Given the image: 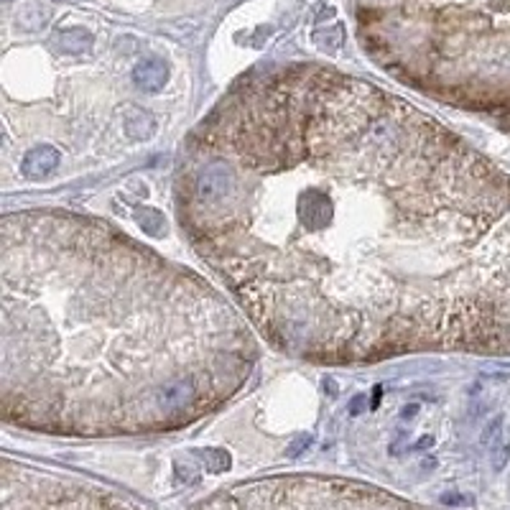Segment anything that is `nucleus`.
Wrapping results in <instances>:
<instances>
[{
  "label": "nucleus",
  "instance_id": "obj_3",
  "mask_svg": "<svg viewBox=\"0 0 510 510\" xmlns=\"http://www.w3.org/2000/svg\"><path fill=\"white\" fill-rule=\"evenodd\" d=\"M133 79L143 92H159L163 90V84L168 79V67L161 59L151 56V59H143V62L135 64Z\"/></svg>",
  "mask_w": 510,
  "mask_h": 510
},
{
  "label": "nucleus",
  "instance_id": "obj_5",
  "mask_svg": "<svg viewBox=\"0 0 510 510\" xmlns=\"http://www.w3.org/2000/svg\"><path fill=\"white\" fill-rule=\"evenodd\" d=\"M59 43H62V49L67 54H82L92 46V36L82 28H72V31H64Z\"/></svg>",
  "mask_w": 510,
  "mask_h": 510
},
{
  "label": "nucleus",
  "instance_id": "obj_4",
  "mask_svg": "<svg viewBox=\"0 0 510 510\" xmlns=\"http://www.w3.org/2000/svg\"><path fill=\"white\" fill-rule=\"evenodd\" d=\"M56 166H59V151L51 146H39V148H34V151H28L26 159H23V163H21L23 174L31 176V179L49 176Z\"/></svg>",
  "mask_w": 510,
  "mask_h": 510
},
{
  "label": "nucleus",
  "instance_id": "obj_2",
  "mask_svg": "<svg viewBox=\"0 0 510 510\" xmlns=\"http://www.w3.org/2000/svg\"><path fill=\"white\" fill-rule=\"evenodd\" d=\"M253 329L215 283L110 222L51 207L0 222V405L13 424L187 427L245 388Z\"/></svg>",
  "mask_w": 510,
  "mask_h": 510
},
{
  "label": "nucleus",
  "instance_id": "obj_7",
  "mask_svg": "<svg viewBox=\"0 0 510 510\" xmlns=\"http://www.w3.org/2000/svg\"><path fill=\"white\" fill-rule=\"evenodd\" d=\"M510 457V441H503V444H497L495 452H492V467L495 469H503L505 462Z\"/></svg>",
  "mask_w": 510,
  "mask_h": 510
},
{
  "label": "nucleus",
  "instance_id": "obj_6",
  "mask_svg": "<svg viewBox=\"0 0 510 510\" xmlns=\"http://www.w3.org/2000/svg\"><path fill=\"white\" fill-rule=\"evenodd\" d=\"M138 224L148 235H163L166 232V222H163V217L159 212H151V210L138 212Z\"/></svg>",
  "mask_w": 510,
  "mask_h": 510
},
{
  "label": "nucleus",
  "instance_id": "obj_8",
  "mask_svg": "<svg viewBox=\"0 0 510 510\" xmlns=\"http://www.w3.org/2000/svg\"><path fill=\"white\" fill-rule=\"evenodd\" d=\"M6 3H8V0H6Z\"/></svg>",
  "mask_w": 510,
  "mask_h": 510
},
{
  "label": "nucleus",
  "instance_id": "obj_1",
  "mask_svg": "<svg viewBox=\"0 0 510 510\" xmlns=\"http://www.w3.org/2000/svg\"><path fill=\"white\" fill-rule=\"evenodd\" d=\"M174 194L189 245L286 355L510 352V179L377 84L245 74L184 140Z\"/></svg>",
  "mask_w": 510,
  "mask_h": 510
}]
</instances>
